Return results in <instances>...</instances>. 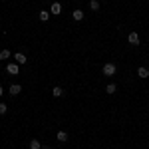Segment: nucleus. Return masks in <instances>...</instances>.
<instances>
[{
    "instance_id": "9b49d317",
    "label": "nucleus",
    "mask_w": 149,
    "mask_h": 149,
    "mask_svg": "<svg viewBox=\"0 0 149 149\" xmlns=\"http://www.w3.org/2000/svg\"><path fill=\"white\" fill-rule=\"evenodd\" d=\"M52 95H54V97H60V95H64V90H62L60 86H56V88L52 90Z\"/></svg>"
},
{
    "instance_id": "0eeeda50",
    "label": "nucleus",
    "mask_w": 149,
    "mask_h": 149,
    "mask_svg": "<svg viewBox=\"0 0 149 149\" xmlns=\"http://www.w3.org/2000/svg\"><path fill=\"white\" fill-rule=\"evenodd\" d=\"M137 76L141 78V80H147V78H149V70L141 66V68H137Z\"/></svg>"
},
{
    "instance_id": "20e7f679",
    "label": "nucleus",
    "mask_w": 149,
    "mask_h": 149,
    "mask_svg": "<svg viewBox=\"0 0 149 149\" xmlns=\"http://www.w3.org/2000/svg\"><path fill=\"white\" fill-rule=\"evenodd\" d=\"M50 12H52L54 16L62 14V4H60V2H52V6H50Z\"/></svg>"
},
{
    "instance_id": "1a4fd4ad",
    "label": "nucleus",
    "mask_w": 149,
    "mask_h": 149,
    "mask_svg": "<svg viewBox=\"0 0 149 149\" xmlns=\"http://www.w3.org/2000/svg\"><path fill=\"white\" fill-rule=\"evenodd\" d=\"M56 139L60 141V143H64V141H68V133H66V131H58Z\"/></svg>"
},
{
    "instance_id": "f257e3e1",
    "label": "nucleus",
    "mask_w": 149,
    "mask_h": 149,
    "mask_svg": "<svg viewBox=\"0 0 149 149\" xmlns=\"http://www.w3.org/2000/svg\"><path fill=\"white\" fill-rule=\"evenodd\" d=\"M103 76H107V78H109V76H115V72H117V66H115V64H111V62H107V64H105V66H103Z\"/></svg>"
},
{
    "instance_id": "dca6fc26",
    "label": "nucleus",
    "mask_w": 149,
    "mask_h": 149,
    "mask_svg": "<svg viewBox=\"0 0 149 149\" xmlns=\"http://www.w3.org/2000/svg\"><path fill=\"white\" fill-rule=\"evenodd\" d=\"M8 111V107H6V103H0V115H4Z\"/></svg>"
},
{
    "instance_id": "39448f33",
    "label": "nucleus",
    "mask_w": 149,
    "mask_h": 149,
    "mask_svg": "<svg viewBox=\"0 0 149 149\" xmlns=\"http://www.w3.org/2000/svg\"><path fill=\"white\" fill-rule=\"evenodd\" d=\"M8 92H10V95H18V93L22 92V86L20 84H12L10 88H8Z\"/></svg>"
},
{
    "instance_id": "4468645a",
    "label": "nucleus",
    "mask_w": 149,
    "mask_h": 149,
    "mask_svg": "<svg viewBox=\"0 0 149 149\" xmlns=\"http://www.w3.org/2000/svg\"><path fill=\"white\" fill-rule=\"evenodd\" d=\"M90 8H92V10H100V8H102V6H100V2H97V0H92V2H90Z\"/></svg>"
},
{
    "instance_id": "423d86ee",
    "label": "nucleus",
    "mask_w": 149,
    "mask_h": 149,
    "mask_svg": "<svg viewBox=\"0 0 149 149\" xmlns=\"http://www.w3.org/2000/svg\"><path fill=\"white\" fill-rule=\"evenodd\" d=\"M14 60H16V64H22V66L26 64V62H28V58L24 56L22 52H18V54H14Z\"/></svg>"
},
{
    "instance_id": "f3484780",
    "label": "nucleus",
    "mask_w": 149,
    "mask_h": 149,
    "mask_svg": "<svg viewBox=\"0 0 149 149\" xmlns=\"http://www.w3.org/2000/svg\"><path fill=\"white\" fill-rule=\"evenodd\" d=\"M2 93H4V88H2V86H0V95H2Z\"/></svg>"
},
{
    "instance_id": "f8f14e48",
    "label": "nucleus",
    "mask_w": 149,
    "mask_h": 149,
    "mask_svg": "<svg viewBox=\"0 0 149 149\" xmlns=\"http://www.w3.org/2000/svg\"><path fill=\"white\" fill-rule=\"evenodd\" d=\"M115 90H117V86H115V84H107V88H105V93H109V95H111V93H115Z\"/></svg>"
},
{
    "instance_id": "a211bd4d",
    "label": "nucleus",
    "mask_w": 149,
    "mask_h": 149,
    "mask_svg": "<svg viewBox=\"0 0 149 149\" xmlns=\"http://www.w3.org/2000/svg\"><path fill=\"white\" fill-rule=\"evenodd\" d=\"M42 149H50V147H46V145H42Z\"/></svg>"
},
{
    "instance_id": "6e6552de",
    "label": "nucleus",
    "mask_w": 149,
    "mask_h": 149,
    "mask_svg": "<svg viewBox=\"0 0 149 149\" xmlns=\"http://www.w3.org/2000/svg\"><path fill=\"white\" fill-rule=\"evenodd\" d=\"M38 18H40L42 22H48V18H50V12H48V10H40V12H38Z\"/></svg>"
},
{
    "instance_id": "f03ea898",
    "label": "nucleus",
    "mask_w": 149,
    "mask_h": 149,
    "mask_svg": "<svg viewBox=\"0 0 149 149\" xmlns=\"http://www.w3.org/2000/svg\"><path fill=\"white\" fill-rule=\"evenodd\" d=\"M127 42H129V44H133V46H139V34H137V32H129Z\"/></svg>"
},
{
    "instance_id": "9d476101",
    "label": "nucleus",
    "mask_w": 149,
    "mask_h": 149,
    "mask_svg": "<svg viewBox=\"0 0 149 149\" xmlns=\"http://www.w3.org/2000/svg\"><path fill=\"white\" fill-rule=\"evenodd\" d=\"M72 16H74V20H78V22H80V20H84V10H74Z\"/></svg>"
},
{
    "instance_id": "2eb2a0df",
    "label": "nucleus",
    "mask_w": 149,
    "mask_h": 149,
    "mask_svg": "<svg viewBox=\"0 0 149 149\" xmlns=\"http://www.w3.org/2000/svg\"><path fill=\"white\" fill-rule=\"evenodd\" d=\"M8 58H10V52L8 50H2L0 52V60H8Z\"/></svg>"
},
{
    "instance_id": "7ed1b4c3",
    "label": "nucleus",
    "mask_w": 149,
    "mask_h": 149,
    "mask_svg": "<svg viewBox=\"0 0 149 149\" xmlns=\"http://www.w3.org/2000/svg\"><path fill=\"white\" fill-rule=\"evenodd\" d=\"M6 72L12 74V76H16V74L20 72V68H18V64H16V62H12V64H6Z\"/></svg>"
},
{
    "instance_id": "ddd939ff",
    "label": "nucleus",
    "mask_w": 149,
    "mask_h": 149,
    "mask_svg": "<svg viewBox=\"0 0 149 149\" xmlns=\"http://www.w3.org/2000/svg\"><path fill=\"white\" fill-rule=\"evenodd\" d=\"M30 149H42V143H40L38 139H32V141H30Z\"/></svg>"
}]
</instances>
